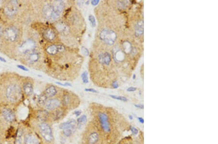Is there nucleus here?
Wrapping results in <instances>:
<instances>
[{"label": "nucleus", "instance_id": "obj_36", "mask_svg": "<svg viewBox=\"0 0 218 144\" xmlns=\"http://www.w3.org/2000/svg\"><path fill=\"white\" fill-rule=\"evenodd\" d=\"M112 85L113 87H114V88L116 89L117 88L119 87V84L117 81H115L113 82L112 83Z\"/></svg>", "mask_w": 218, "mask_h": 144}, {"label": "nucleus", "instance_id": "obj_37", "mask_svg": "<svg viewBox=\"0 0 218 144\" xmlns=\"http://www.w3.org/2000/svg\"><path fill=\"white\" fill-rule=\"evenodd\" d=\"M58 46V51H60V52H62V51H64L65 50V47L63 46H62V45H57Z\"/></svg>", "mask_w": 218, "mask_h": 144}, {"label": "nucleus", "instance_id": "obj_35", "mask_svg": "<svg viewBox=\"0 0 218 144\" xmlns=\"http://www.w3.org/2000/svg\"><path fill=\"white\" fill-rule=\"evenodd\" d=\"M117 4H118V6H119L121 8H125V4L124 2L118 1L117 2Z\"/></svg>", "mask_w": 218, "mask_h": 144}, {"label": "nucleus", "instance_id": "obj_48", "mask_svg": "<svg viewBox=\"0 0 218 144\" xmlns=\"http://www.w3.org/2000/svg\"><path fill=\"white\" fill-rule=\"evenodd\" d=\"M0 60L1 61H2V62H5V63L6 62V60H5L4 58H3V57H1V56H0Z\"/></svg>", "mask_w": 218, "mask_h": 144}, {"label": "nucleus", "instance_id": "obj_31", "mask_svg": "<svg viewBox=\"0 0 218 144\" xmlns=\"http://www.w3.org/2000/svg\"><path fill=\"white\" fill-rule=\"evenodd\" d=\"M70 102V97L68 95H65L64 97H63V103L64 104V105H67Z\"/></svg>", "mask_w": 218, "mask_h": 144}, {"label": "nucleus", "instance_id": "obj_50", "mask_svg": "<svg viewBox=\"0 0 218 144\" xmlns=\"http://www.w3.org/2000/svg\"><path fill=\"white\" fill-rule=\"evenodd\" d=\"M136 75H135V74H134V75H133V79H135L136 78Z\"/></svg>", "mask_w": 218, "mask_h": 144}, {"label": "nucleus", "instance_id": "obj_41", "mask_svg": "<svg viewBox=\"0 0 218 144\" xmlns=\"http://www.w3.org/2000/svg\"><path fill=\"white\" fill-rule=\"evenodd\" d=\"M17 67H18L19 68H20V69H22V70H24V71H28V68H27L26 67H24V66H22V65H17Z\"/></svg>", "mask_w": 218, "mask_h": 144}, {"label": "nucleus", "instance_id": "obj_17", "mask_svg": "<svg viewBox=\"0 0 218 144\" xmlns=\"http://www.w3.org/2000/svg\"><path fill=\"white\" fill-rule=\"evenodd\" d=\"M44 37L49 41H52L55 39L56 34L54 31L51 29H48L44 32Z\"/></svg>", "mask_w": 218, "mask_h": 144}, {"label": "nucleus", "instance_id": "obj_45", "mask_svg": "<svg viewBox=\"0 0 218 144\" xmlns=\"http://www.w3.org/2000/svg\"><path fill=\"white\" fill-rule=\"evenodd\" d=\"M56 83L58 84L61 85L62 86H71V84L68 83H64V84H62V83Z\"/></svg>", "mask_w": 218, "mask_h": 144}, {"label": "nucleus", "instance_id": "obj_46", "mask_svg": "<svg viewBox=\"0 0 218 144\" xmlns=\"http://www.w3.org/2000/svg\"><path fill=\"white\" fill-rule=\"evenodd\" d=\"M81 112L80 111H76L74 113V114L76 116H79L81 115Z\"/></svg>", "mask_w": 218, "mask_h": 144}, {"label": "nucleus", "instance_id": "obj_4", "mask_svg": "<svg viewBox=\"0 0 218 144\" xmlns=\"http://www.w3.org/2000/svg\"><path fill=\"white\" fill-rule=\"evenodd\" d=\"M4 35L5 38L12 42L15 41L19 37V31L17 28L11 26L6 28L4 32Z\"/></svg>", "mask_w": 218, "mask_h": 144}, {"label": "nucleus", "instance_id": "obj_43", "mask_svg": "<svg viewBox=\"0 0 218 144\" xmlns=\"http://www.w3.org/2000/svg\"><path fill=\"white\" fill-rule=\"evenodd\" d=\"M99 2V1H97V0H94V1H91V4L93 6H96L98 4Z\"/></svg>", "mask_w": 218, "mask_h": 144}, {"label": "nucleus", "instance_id": "obj_34", "mask_svg": "<svg viewBox=\"0 0 218 144\" xmlns=\"http://www.w3.org/2000/svg\"><path fill=\"white\" fill-rule=\"evenodd\" d=\"M131 131L132 133L134 135H136L139 133L138 130L134 127H131Z\"/></svg>", "mask_w": 218, "mask_h": 144}, {"label": "nucleus", "instance_id": "obj_26", "mask_svg": "<svg viewBox=\"0 0 218 144\" xmlns=\"http://www.w3.org/2000/svg\"><path fill=\"white\" fill-rule=\"evenodd\" d=\"M48 97L45 94H42L38 98V103L40 105H44L47 101Z\"/></svg>", "mask_w": 218, "mask_h": 144}, {"label": "nucleus", "instance_id": "obj_14", "mask_svg": "<svg viewBox=\"0 0 218 144\" xmlns=\"http://www.w3.org/2000/svg\"><path fill=\"white\" fill-rule=\"evenodd\" d=\"M24 142L26 144H39L38 139L31 134L25 135L24 137Z\"/></svg>", "mask_w": 218, "mask_h": 144}, {"label": "nucleus", "instance_id": "obj_51", "mask_svg": "<svg viewBox=\"0 0 218 144\" xmlns=\"http://www.w3.org/2000/svg\"></svg>", "mask_w": 218, "mask_h": 144}, {"label": "nucleus", "instance_id": "obj_16", "mask_svg": "<svg viewBox=\"0 0 218 144\" xmlns=\"http://www.w3.org/2000/svg\"><path fill=\"white\" fill-rule=\"evenodd\" d=\"M143 33V21L141 20L137 23L135 26V35L139 37Z\"/></svg>", "mask_w": 218, "mask_h": 144}, {"label": "nucleus", "instance_id": "obj_21", "mask_svg": "<svg viewBox=\"0 0 218 144\" xmlns=\"http://www.w3.org/2000/svg\"><path fill=\"white\" fill-rule=\"evenodd\" d=\"M23 89L25 93L28 96H30L33 94V85L30 83H25L23 86Z\"/></svg>", "mask_w": 218, "mask_h": 144}, {"label": "nucleus", "instance_id": "obj_18", "mask_svg": "<svg viewBox=\"0 0 218 144\" xmlns=\"http://www.w3.org/2000/svg\"><path fill=\"white\" fill-rule=\"evenodd\" d=\"M57 91V90L53 85L49 86L46 89L45 92V94L47 96L48 98H51L55 96L56 94Z\"/></svg>", "mask_w": 218, "mask_h": 144}, {"label": "nucleus", "instance_id": "obj_32", "mask_svg": "<svg viewBox=\"0 0 218 144\" xmlns=\"http://www.w3.org/2000/svg\"><path fill=\"white\" fill-rule=\"evenodd\" d=\"M63 130H64L63 133L66 136L69 137L72 135L73 131H72V130H71V129H65Z\"/></svg>", "mask_w": 218, "mask_h": 144}, {"label": "nucleus", "instance_id": "obj_44", "mask_svg": "<svg viewBox=\"0 0 218 144\" xmlns=\"http://www.w3.org/2000/svg\"><path fill=\"white\" fill-rule=\"evenodd\" d=\"M138 120L141 124H143L144 123V119L142 117H138Z\"/></svg>", "mask_w": 218, "mask_h": 144}, {"label": "nucleus", "instance_id": "obj_33", "mask_svg": "<svg viewBox=\"0 0 218 144\" xmlns=\"http://www.w3.org/2000/svg\"><path fill=\"white\" fill-rule=\"evenodd\" d=\"M81 50H82V54L83 55L85 56H88L89 55V51H88V50L87 48H86L85 47L82 46V48H81Z\"/></svg>", "mask_w": 218, "mask_h": 144}, {"label": "nucleus", "instance_id": "obj_20", "mask_svg": "<svg viewBox=\"0 0 218 144\" xmlns=\"http://www.w3.org/2000/svg\"><path fill=\"white\" fill-rule=\"evenodd\" d=\"M99 138V135L97 132H93L89 135L88 142L90 144H95L97 143Z\"/></svg>", "mask_w": 218, "mask_h": 144}, {"label": "nucleus", "instance_id": "obj_5", "mask_svg": "<svg viewBox=\"0 0 218 144\" xmlns=\"http://www.w3.org/2000/svg\"><path fill=\"white\" fill-rule=\"evenodd\" d=\"M43 13L45 17L49 21H53L58 19L60 15L55 12L52 5H46L44 6Z\"/></svg>", "mask_w": 218, "mask_h": 144}, {"label": "nucleus", "instance_id": "obj_3", "mask_svg": "<svg viewBox=\"0 0 218 144\" xmlns=\"http://www.w3.org/2000/svg\"><path fill=\"white\" fill-rule=\"evenodd\" d=\"M41 134L42 137L47 142H51L53 140L52 130L49 125L46 123H42L39 126Z\"/></svg>", "mask_w": 218, "mask_h": 144}, {"label": "nucleus", "instance_id": "obj_29", "mask_svg": "<svg viewBox=\"0 0 218 144\" xmlns=\"http://www.w3.org/2000/svg\"><path fill=\"white\" fill-rule=\"evenodd\" d=\"M82 82L84 83H88V73L86 71L83 72L82 73Z\"/></svg>", "mask_w": 218, "mask_h": 144}, {"label": "nucleus", "instance_id": "obj_30", "mask_svg": "<svg viewBox=\"0 0 218 144\" xmlns=\"http://www.w3.org/2000/svg\"><path fill=\"white\" fill-rule=\"evenodd\" d=\"M89 21L90 22V24L92 27H95L96 25V22L95 17L92 15H90L88 17Z\"/></svg>", "mask_w": 218, "mask_h": 144}, {"label": "nucleus", "instance_id": "obj_25", "mask_svg": "<svg viewBox=\"0 0 218 144\" xmlns=\"http://www.w3.org/2000/svg\"><path fill=\"white\" fill-rule=\"evenodd\" d=\"M123 48L124 51L126 53H129L131 52V50H132L131 44V43L128 41H125L123 43Z\"/></svg>", "mask_w": 218, "mask_h": 144}, {"label": "nucleus", "instance_id": "obj_49", "mask_svg": "<svg viewBox=\"0 0 218 144\" xmlns=\"http://www.w3.org/2000/svg\"><path fill=\"white\" fill-rule=\"evenodd\" d=\"M129 118H130V119L131 120H132V119H133V116H131V115H130V116H129Z\"/></svg>", "mask_w": 218, "mask_h": 144}, {"label": "nucleus", "instance_id": "obj_47", "mask_svg": "<svg viewBox=\"0 0 218 144\" xmlns=\"http://www.w3.org/2000/svg\"><path fill=\"white\" fill-rule=\"evenodd\" d=\"M3 33H4L3 29L2 28V27L0 25V37L3 35Z\"/></svg>", "mask_w": 218, "mask_h": 144}, {"label": "nucleus", "instance_id": "obj_38", "mask_svg": "<svg viewBox=\"0 0 218 144\" xmlns=\"http://www.w3.org/2000/svg\"><path fill=\"white\" fill-rule=\"evenodd\" d=\"M62 114H63V112H62V111H58V112L56 113V118H57V119L61 117L62 116Z\"/></svg>", "mask_w": 218, "mask_h": 144}, {"label": "nucleus", "instance_id": "obj_42", "mask_svg": "<svg viewBox=\"0 0 218 144\" xmlns=\"http://www.w3.org/2000/svg\"><path fill=\"white\" fill-rule=\"evenodd\" d=\"M134 106H135V107H136L137 108H139V109H143V108H144V106H143V104H135Z\"/></svg>", "mask_w": 218, "mask_h": 144}, {"label": "nucleus", "instance_id": "obj_9", "mask_svg": "<svg viewBox=\"0 0 218 144\" xmlns=\"http://www.w3.org/2000/svg\"><path fill=\"white\" fill-rule=\"evenodd\" d=\"M61 102L60 100L57 99H51L47 100L45 107L46 108L49 110H53L60 105Z\"/></svg>", "mask_w": 218, "mask_h": 144}, {"label": "nucleus", "instance_id": "obj_22", "mask_svg": "<svg viewBox=\"0 0 218 144\" xmlns=\"http://www.w3.org/2000/svg\"><path fill=\"white\" fill-rule=\"evenodd\" d=\"M47 52L50 55H55L58 52V49L57 45H50L49 46L47 49Z\"/></svg>", "mask_w": 218, "mask_h": 144}, {"label": "nucleus", "instance_id": "obj_12", "mask_svg": "<svg viewBox=\"0 0 218 144\" xmlns=\"http://www.w3.org/2000/svg\"><path fill=\"white\" fill-rule=\"evenodd\" d=\"M55 12L60 15L65 7V4L62 1H55L52 5Z\"/></svg>", "mask_w": 218, "mask_h": 144}, {"label": "nucleus", "instance_id": "obj_15", "mask_svg": "<svg viewBox=\"0 0 218 144\" xmlns=\"http://www.w3.org/2000/svg\"><path fill=\"white\" fill-rule=\"evenodd\" d=\"M114 57L115 61L117 62H122L125 59L124 53L118 49L114 50Z\"/></svg>", "mask_w": 218, "mask_h": 144}, {"label": "nucleus", "instance_id": "obj_6", "mask_svg": "<svg viewBox=\"0 0 218 144\" xmlns=\"http://www.w3.org/2000/svg\"><path fill=\"white\" fill-rule=\"evenodd\" d=\"M17 11V2L11 1L9 2L5 7L6 14L9 17H13L16 14Z\"/></svg>", "mask_w": 218, "mask_h": 144}, {"label": "nucleus", "instance_id": "obj_10", "mask_svg": "<svg viewBox=\"0 0 218 144\" xmlns=\"http://www.w3.org/2000/svg\"><path fill=\"white\" fill-rule=\"evenodd\" d=\"M77 127V122L74 119H71L67 122L62 123L59 128L61 129H71L72 131H75Z\"/></svg>", "mask_w": 218, "mask_h": 144}, {"label": "nucleus", "instance_id": "obj_27", "mask_svg": "<svg viewBox=\"0 0 218 144\" xmlns=\"http://www.w3.org/2000/svg\"><path fill=\"white\" fill-rule=\"evenodd\" d=\"M22 130H19L17 133L16 139V144H21L22 142Z\"/></svg>", "mask_w": 218, "mask_h": 144}, {"label": "nucleus", "instance_id": "obj_13", "mask_svg": "<svg viewBox=\"0 0 218 144\" xmlns=\"http://www.w3.org/2000/svg\"><path fill=\"white\" fill-rule=\"evenodd\" d=\"M98 59L100 63L109 65L111 61V57L108 52H106L100 54L98 56Z\"/></svg>", "mask_w": 218, "mask_h": 144}, {"label": "nucleus", "instance_id": "obj_24", "mask_svg": "<svg viewBox=\"0 0 218 144\" xmlns=\"http://www.w3.org/2000/svg\"><path fill=\"white\" fill-rule=\"evenodd\" d=\"M48 116H49V114L47 111L44 110V111H40L38 113V118L41 121L46 120Z\"/></svg>", "mask_w": 218, "mask_h": 144}, {"label": "nucleus", "instance_id": "obj_11", "mask_svg": "<svg viewBox=\"0 0 218 144\" xmlns=\"http://www.w3.org/2000/svg\"><path fill=\"white\" fill-rule=\"evenodd\" d=\"M2 114L5 119L7 121L12 122L15 119V114L14 112L9 109H4L3 110Z\"/></svg>", "mask_w": 218, "mask_h": 144}, {"label": "nucleus", "instance_id": "obj_7", "mask_svg": "<svg viewBox=\"0 0 218 144\" xmlns=\"http://www.w3.org/2000/svg\"><path fill=\"white\" fill-rule=\"evenodd\" d=\"M99 118L101 125L104 131L106 133L110 132V125L108 121V117L105 113H99Z\"/></svg>", "mask_w": 218, "mask_h": 144}, {"label": "nucleus", "instance_id": "obj_23", "mask_svg": "<svg viewBox=\"0 0 218 144\" xmlns=\"http://www.w3.org/2000/svg\"><path fill=\"white\" fill-rule=\"evenodd\" d=\"M38 59L39 55L35 52H32L28 56V60L30 62H35L38 61Z\"/></svg>", "mask_w": 218, "mask_h": 144}, {"label": "nucleus", "instance_id": "obj_2", "mask_svg": "<svg viewBox=\"0 0 218 144\" xmlns=\"http://www.w3.org/2000/svg\"><path fill=\"white\" fill-rule=\"evenodd\" d=\"M100 38L109 45L114 44L117 38L115 31L108 29H104L100 33Z\"/></svg>", "mask_w": 218, "mask_h": 144}, {"label": "nucleus", "instance_id": "obj_19", "mask_svg": "<svg viewBox=\"0 0 218 144\" xmlns=\"http://www.w3.org/2000/svg\"><path fill=\"white\" fill-rule=\"evenodd\" d=\"M87 122V117L85 115H82L77 119V126L79 129H81L84 126Z\"/></svg>", "mask_w": 218, "mask_h": 144}, {"label": "nucleus", "instance_id": "obj_8", "mask_svg": "<svg viewBox=\"0 0 218 144\" xmlns=\"http://www.w3.org/2000/svg\"><path fill=\"white\" fill-rule=\"evenodd\" d=\"M35 46V42L32 39H27L22 44L20 47V49L23 52L26 53L32 51L34 49Z\"/></svg>", "mask_w": 218, "mask_h": 144}, {"label": "nucleus", "instance_id": "obj_39", "mask_svg": "<svg viewBox=\"0 0 218 144\" xmlns=\"http://www.w3.org/2000/svg\"><path fill=\"white\" fill-rule=\"evenodd\" d=\"M85 90L86 91L91 92H93V93H98V92L97 91H96L95 89L93 88H86L85 89Z\"/></svg>", "mask_w": 218, "mask_h": 144}, {"label": "nucleus", "instance_id": "obj_28", "mask_svg": "<svg viewBox=\"0 0 218 144\" xmlns=\"http://www.w3.org/2000/svg\"><path fill=\"white\" fill-rule=\"evenodd\" d=\"M110 96L113 99H114L115 100H119L124 102H126L128 101V99L125 97L123 96H115V95H110Z\"/></svg>", "mask_w": 218, "mask_h": 144}, {"label": "nucleus", "instance_id": "obj_40", "mask_svg": "<svg viewBox=\"0 0 218 144\" xmlns=\"http://www.w3.org/2000/svg\"><path fill=\"white\" fill-rule=\"evenodd\" d=\"M137 88L134 87H130L127 89V91L128 92H134L136 90Z\"/></svg>", "mask_w": 218, "mask_h": 144}, {"label": "nucleus", "instance_id": "obj_1", "mask_svg": "<svg viewBox=\"0 0 218 144\" xmlns=\"http://www.w3.org/2000/svg\"><path fill=\"white\" fill-rule=\"evenodd\" d=\"M22 90L21 87L16 84L9 85L6 89V96L7 99L12 102H16L21 99Z\"/></svg>", "mask_w": 218, "mask_h": 144}]
</instances>
